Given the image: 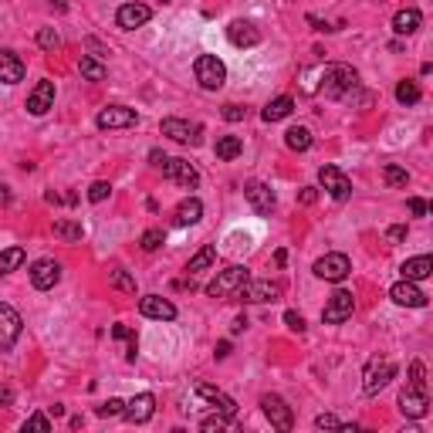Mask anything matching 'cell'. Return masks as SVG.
I'll return each mask as SVG.
<instances>
[{
  "instance_id": "obj_22",
  "label": "cell",
  "mask_w": 433,
  "mask_h": 433,
  "mask_svg": "<svg viewBox=\"0 0 433 433\" xmlns=\"http://www.w3.org/2000/svg\"><path fill=\"white\" fill-rule=\"evenodd\" d=\"M389 298H393L396 305H403V308H423V305H427V295L416 288V281H406V278L389 288Z\"/></svg>"
},
{
  "instance_id": "obj_1",
  "label": "cell",
  "mask_w": 433,
  "mask_h": 433,
  "mask_svg": "<svg viewBox=\"0 0 433 433\" xmlns=\"http://www.w3.org/2000/svg\"><path fill=\"white\" fill-rule=\"evenodd\" d=\"M356 85H359V75L349 65H328L325 75H321V92L328 98H349Z\"/></svg>"
},
{
  "instance_id": "obj_40",
  "label": "cell",
  "mask_w": 433,
  "mask_h": 433,
  "mask_svg": "<svg viewBox=\"0 0 433 433\" xmlns=\"http://www.w3.org/2000/svg\"><path fill=\"white\" fill-rule=\"evenodd\" d=\"M38 44L44 48V51H58V48H61V38H58L55 27H41V31H38Z\"/></svg>"
},
{
  "instance_id": "obj_49",
  "label": "cell",
  "mask_w": 433,
  "mask_h": 433,
  "mask_svg": "<svg viewBox=\"0 0 433 433\" xmlns=\"http://www.w3.org/2000/svg\"><path fill=\"white\" fill-rule=\"evenodd\" d=\"M298 200H302L305 207H312V204L319 200V189H315V187H302V193H298Z\"/></svg>"
},
{
  "instance_id": "obj_41",
  "label": "cell",
  "mask_w": 433,
  "mask_h": 433,
  "mask_svg": "<svg viewBox=\"0 0 433 433\" xmlns=\"http://www.w3.org/2000/svg\"><path fill=\"white\" fill-rule=\"evenodd\" d=\"M112 196V183H105V180H95L92 187H88V200L92 204H102V200H109Z\"/></svg>"
},
{
  "instance_id": "obj_51",
  "label": "cell",
  "mask_w": 433,
  "mask_h": 433,
  "mask_svg": "<svg viewBox=\"0 0 433 433\" xmlns=\"http://www.w3.org/2000/svg\"><path fill=\"white\" fill-rule=\"evenodd\" d=\"M386 237H389V241H393V244H399V241H406V227H403V224L389 227V230H386Z\"/></svg>"
},
{
  "instance_id": "obj_39",
  "label": "cell",
  "mask_w": 433,
  "mask_h": 433,
  "mask_svg": "<svg viewBox=\"0 0 433 433\" xmlns=\"http://www.w3.org/2000/svg\"><path fill=\"white\" fill-rule=\"evenodd\" d=\"M163 241H166V237H163V230H159V227H149V230H146V234H142V241H139V244H142V251H159V247H163Z\"/></svg>"
},
{
  "instance_id": "obj_20",
  "label": "cell",
  "mask_w": 433,
  "mask_h": 433,
  "mask_svg": "<svg viewBox=\"0 0 433 433\" xmlns=\"http://www.w3.org/2000/svg\"><path fill=\"white\" fill-rule=\"evenodd\" d=\"M139 312L146 315V319H156V321H173L176 319V305L170 298H159V295H146V298H139Z\"/></svg>"
},
{
  "instance_id": "obj_10",
  "label": "cell",
  "mask_w": 433,
  "mask_h": 433,
  "mask_svg": "<svg viewBox=\"0 0 433 433\" xmlns=\"http://www.w3.org/2000/svg\"><path fill=\"white\" fill-rule=\"evenodd\" d=\"M237 295L251 305H264V302H278L284 295V288H281V281H251V278H247Z\"/></svg>"
},
{
  "instance_id": "obj_3",
  "label": "cell",
  "mask_w": 433,
  "mask_h": 433,
  "mask_svg": "<svg viewBox=\"0 0 433 433\" xmlns=\"http://www.w3.org/2000/svg\"><path fill=\"white\" fill-rule=\"evenodd\" d=\"M193 75L200 81V88H207V92H217V88H224L227 81V68L224 61L217 55H200L193 61Z\"/></svg>"
},
{
  "instance_id": "obj_24",
  "label": "cell",
  "mask_w": 433,
  "mask_h": 433,
  "mask_svg": "<svg viewBox=\"0 0 433 433\" xmlns=\"http://www.w3.org/2000/svg\"><path fill=\"white\" fill-rule=\"evenodd\" d=\"M24 78V61L11 48H0V81L4 85H18Z\"/></svg>"
},
{
  "instance_id": "obj_6",
  "label": "cell",
  "mask_w": 433,
  "mask_h": 433,
  "mask_svg": "<svg viewBox=\"0 0 433 433\" xmlns=\"http://www.w3.org/2000/svg\"><path fill=\"white\" fill-rule=\"evenodd\" d=\"M399 410L410 420H423L427 410H430V396H427V386H416V382H406L403 393H399Z\"/></svg>"
},
{
  "instance_id": "obj_14",
  "label": "cell",
  "mask_w": 433,
  "mask_h": 433,
  "mask_svg": "<svg viewBox=\"0 0 433 433\" xmlns=\"http://www.w3.org/2000/svg\"><path fill=\"white\" fill-rule=\"evenodd\" d=\"M159 170H163V176H166V180L180 183L183 189H193L196 183H200V173H196V166H193V163H187V159H170V156H166V163H163Z\"/></svg>"
},
{
  "instance_id": "obj_56",
  "label": "cell",
  "mask_w": 433,
  "mask_h": 433,
  "mask_svg": "<svg viewBox=\"0 0 433 433\" xmlns=\"http://www.w3.org/2000/svg\"><path fill=\"white\" fill-rule=\"evenodd\" d=\"M48 4H51V7H55L58 14H65V11H68V0H48Z\"/></svg>"
},
{
  "instance_id": "obj_18",
  "label": "cell",
  "mask_w": 433,
  "mask_h": 433,
  "mask_svg": "<svg viewBox=\"0 0 433 433\" xmlns=\"http://www.w3.org/2000/svg\"><path fill=\"white\" fill-rule=\"evenodd\" d=\"M149 18H152V11L146 4H122L119 14H115V24H119L122 31H135V27L149 24Z\"/></svg>"
},
{
  "instance_id": "obj_26",
  "label": "cell",
  "mask_w": 433,
  "mask_h": 433,
  "mask_svg": "<svg viewBox=\"0 0 433 433\" xmlns=\"http://www.w3.org/2000/svg\"><path fill=\"white\" fill-rule=\"evenodd\" d=\"M200 217H204V204L196 200V196H187L180 207L173 210V220H176V227H193L200 224Z\"/></svg>"
},
{
  "instance_id": "obj_16",
  "label": "cell",
  "mask_w": 433,
  "mask_h": 433,
  "mask_svg": "<svg viewBox=\"0 0 433 433\" xmlns=\"http://www.w3.org/2000/svg\"><path fill=\"white\" fill-rule=\"evenodd\" d=\"M58 281H61V264H58L55 258L34 261V267H31V284H34L38 291H48V288H55Z\"/></svg>"
},
{
  "instance_id": "obj_28",
  "label": "cell",
  "mask_w": 433,
  "mask_h": 433,
  "mask_svg": "<svg viewBox=\"0 0 433 433\" xmlns=\"http://www.w3.org/2000/svg\"><path fill=\"white\" fill-rule=\"evenodd\" d=\"M291 109H295V98H291V95H281V98H274V102H267V105H264L261 119H264V122H281V119H288V115H291Z\"/></svg>"
},
{
  "instance_id": "obj_54",
  "label": "cell",
  "mask_w": 433,
  "mask_h": 433,
  "mask_svg": "<svg viewBox=\"0 0 433 433\" xmlns=\"http://www.w3.org/2000/svg\"><path fill=\"white\" fill-rule=\"evenodd\" d=\"M7 204H11V187L0 183V207H7Z\"/></svg>"
},
{
  "instance_id": "obj_46",
  "label": "cell",
  "mask_w": 433,
  "mask_h": 433,
  "mask_svg": "<svg viewBox=\"0 0 433 433\" xmlns=\"http://www.w3.org/2000/svg\"><path fill=\"white\" fill-rule=\"evenodd\" d=\"M284 325H288L291 332H298V335L305 332V319L298 315V312H284Z\"/></svg>"
},
{
  "instance_id": "obj_23",
  "label": "cell",
  "mask_w": 433,
  "mask_h": 433,
  "mask_svg": "<svg viewBox=\"0 0 433 433\" xmlns=\"http://www.w3.org/2000/svg\"><path fill=\"white\" fill-rule=\"evenodd\" d=\"M227 38H230L234 48H254V44H261V31L251 20H234L227 27Z\"/></svg>"
},
{
  "instance_id": "obj_31",
  "label": "cell",
  "mask_w": 433,
  "mask_h": 433,
  "mask_svg": "<svg viewBox=\"0 0 433 433\" xmlns=\"http://www.w3.org/2000/svg\"><path fill=\"white\" fill-rule=\"evenodd\" d=\"M241 152H244V142H241V135H220V139H217V159L230 163V159H237Z\"/></svg>"
},
{
  "instance_id": "obj_50",
  "label": "cell",
  "mask_w": 433,
  "mask_h": 433,
  "mask_svg": "<svg viewBox=\"0 0 433 433\" xmlns=\"http://www.w3.org/2000/svg\"><path fill=\"white\" fill-rule=\"evenodd\" d=\"M224 119L227 122H241V119H244V109H241V105H224Z\"/></svg>"
},
{
  "instance_id": "obj_48",
  "label": "cell",
  "mask_w": 433,
  "mask_h": 433,
  "mask_svg": "<svg viewBox=\"0 0 433 433\" xmlns=\"http://www.w3.org/2000/svg\"><path fill=\"white\" fill-rule=\"evenodd\" d=\"M410 382H416V386H427V379H423V362L416 359V362H410Z\"/></svg>"
},
{
  "instance_id": "obj_35",
  "label": "cell",
  "mask_w": 433,
  "mask_h": 433,
  "mask_svg": "<svg viewBox=\"0 0 433 433\" xmlns=\"http://www.w3.org/2000/svg\"><path fill=\"white\" fill-rule=\"evenodd\" d=\"M420 85H416V81H410V78H406V81H399V85H396V102H399V105H416V102H420Z\"/></svg>"
},
{
  "instance_id": "obj_8",
  "label": "cell",
  "mask_w": 433,
  "mask_h": 433,
  "mask_svg": "<svg viewBox=\"0 0 433 433\" xmlns=\"http://www.w3.org/2000/svg\"><path fill=\"white\" fill-rule=\"evenodd\" d=\"M352 312H356V298H352V291L339 288V291L328 298V305H325L321 321H325V325H342L345 319H352Z\"/></svg>"
},
{
  "instance_id": "obj_52",
  "label": "cell",
  "mask_w": 433,
  "mask_h": 433,
  "mask_svg": "<svg viewBox=\"0 0 433 433\" xmlns=\"http://www.w3.org/2000/svg\"><path fill=\"white\" fill-rule=\"evenodd\" d=\"M14 403V389L11 386H0V406H11Z\"/></svg>"
},
{
  "instance_id": "obj_36",
  "label": "cell",
  "mask_w": 433,
  "mask_h": 433,
  "mask_svg": "<svg viewBox=\"0 0 433 433\" xmlns=\"http://www.w3.org/2000/svg\"><path fill=\"white\" fill-rule=\"evenodd\" d=\"M109 284H112V288H119V291H126V295H135V278H132L126 267H115V271H109Z\"/></svg>"
},
{
  "instance_id": "obj_27",
  "label": "cell",
  "mask_w": 433,
  "mask_h": 433,
  "mask_svg": "<svg viewBox=\"0 0 433 433\" xmlns=\"http://www.w3.org/2000/svg\"><path fill=\"white\" fill-rule=\"evenodd\" d=\"M420 24H423V14L416 11V7H406V11H399L393 18V31L396 34H413V31H420Z\"/></svg>"
},
{
  "instance_id": "obj_12",
  "label": "cell",
  "mask_w": 433,
  "mask_h": 433,
  "mask_svg": "<svg viewBox=\"0 0 433 433\" xmlns=\"http://www.w3.org/2000/svg\"><path fill=\"white\" fill-rule=\"evenodd\" d=\"M20 332H24V321H20L18 308H11V305L0 302V349L7 352V349H14L20 339Z\"/></svg>"
},
{
  "instance_id": "obj_9",
  "label": "cell",
  "mask_w": 433,
  "mask_h": 433,
  "mask_svg": "<svg viewBox=\"0 0 433 433\" xmlns=\"http://www.w3.org/2000/svg\"><path fill=\"white\" fill-rule=\"evenodd\" d=\"M261 410H264V416L271 420V427L274 430H281V433H288L291 427H295V413H291V406L284 403L281 396H274V393H267L261 399Z\"/></svg>"
},
{
  "instance_id": "obj_33",
  "label": "cell",
  "mask_w": 433,
  "mask_h": 433,
  "mask_svg": "<svg viewBox=\"0 0 433 433\" xmlns=\"http://www.w3.org/2000/svg\"><path fill=\"white\" fill-rule=\"evenodd\" d=\"M24 247H7V251H0V274H11V271H18L20 264H24Z\"/></svg>"
},
{
  "instance_id": "obj_32",
  "label": "cell",
  "mask_w": 433,
  "mask_h": 433,
  "mask_svg": "<svg viewBox=\"0 0 433 433\" xmlns=\"http://www.w3.org/2000/svg\"><path fill=\"white\" fill-rule=\"evenodd\" d=\"M78 72H81V78H88V81H105V75H109V68L92 55H85L78 61Z\"/></svg>"
},
{
  "instance_id": "obj_53",
  "label": "cell",
  "mask_w": 433,
  "mask_h": 433,
  "mask_svg": "<svg viewBox=\"0 0 433 433\" xmlns=\"http://www.w3.org/2000/svg\"><path fill=\"white\" fill-rule=\"evenodd\" d=\"M244 328H247V319H244V315H241V319H234V325H230V332H234V335H241Z\"/></svg>"
},
{
  "instance_id": "obj_19",
  "label": "cell",
  "mask_w": 433,
  "mask_h": 433,
  "mask_svg": "<svg viewBox=\"0 0 433 433\" xmlns=\"http://www.w3.org/2000/svg\"><path fill=\"white\" fill-rule=\"evenodd\" d=\"M55 109V81H38L31 95H27V112L31 115H44Z\"/></svg>"
},
{
  "instance_id": "obj_58",
  "label": "cell",
  "mask_w": 433,
  "mask_h": 433,
  "mask_svg": "<svg viewBox=\"0 0 433 433\" xmlns=\"http://www.w3.org/2000/svg\"><path fill=\"white\" fill-rule=\"evenodd\" d=\"M163 4H170V0H163Z\"/></svg>"
},
{
  "instance_id": "obj_4",
  "label": "cell",
  "mask_w": 433,
  "mask_h": 433,
  "mask_svg": "<svg viewBox=\"0 0 433 433\" xmlns=\"http://www.w3.org/2000/svg\"><path fill=\"white\" fill-rule=\"evenodd\" d=\"M393 376H396V362H389V359H373V362L366 366V376H362V393L379 396L389 386Z\"/></svg>"
},
{
  "instance_id": "obj_43",
  "label": "cell",
  "mask_w": 433,
  "mask_h": 433,
  "mask_svg": "<svg viewBox=\"0 0 433 433\" xmlns=\"http://www.w3.org/2000/svg\"><path fill=\"white\" fill-rule=\"evenodd\" d=\"M230 427V416H224V413H213V416H207L204 423H200V430L204 433H213V430H227Z\"/></svg>"
},
{
  "instance_id": "obj_5",
  "label": "cell",
  "mask_w": 433,
  "mask_h": 433,
  "mask_svg": "<svg viewBox=\"0 0 433 433\" xmlns=\"http://www.w3.org/2000/svg\"><path fill=\"white\" fill-rule=\"evenodd\" d=\"M159 132L163 135H170L173 142H183V146H200V135H204V126H196V122H187V119H163L159 122Z\"/></svg>"
},
{
  "instance_id": "obj_11",
  "label": "cell",
  "mask_w": 433,
  "mask_h": 433,
  "mask_svg": "<svg viewBox=\"0 0 433 433\" xmlns=\"http://www.w3.org/2000/svg\"><path fill=\"white\" fill-rule=\"evenodd\" d=\"M319 183L325 187V193L332 196V200H349L352 196V183H349V176L339 170V166H321L319 170Z\"/></svg>"
},
{
  "instance_id": "obj_17",
  "label": "cell",
  "mask_w": 433,
  "mask_h": 433,
  "mask_svg": "<svg viewBox=\"0 0 433 433\" xmlns=\"http://www.w3.org/2000/svg\"><path fill=\"white\" fill-rule=\"evenodd\" d=\"M193 389H196V396H200V399H207V403L213 406V410H217V413L230 416V420L237 416V403H234V399H230L227 393H220L217 386H210V382H196Z\"/></svg>"
},
{
  "instance_id": "obj_21",
  "label": "cell",
  "mask_w": 433,
  "mask_h": 433,
  "mask_svg": "<svg viewBox=\"0 0 433 433\" xmlns=\"http://www.w3.org/2000/svg\"><path fill=\"white\" fill-rule=\"evenodd\" d=\"M152 413H156V396L152 393H139V396H132L129 403H126V420L129 423H149Z\"/></svg>"
},
{
  "instance_id": "obj_7",
  "label": "cell",
  "mask_w": 433,
  "mask_h": 433,
  "mask_svg": "<svg viewBox=\"0 0 433 433\" xmlns=\"http://www.w3.org/2000/svg\"><path fill=\"white\" fill-rule=\"evenodd\" d=\"M315 274H319L321 281H345L349 278V271H352V264H349V258L345 254H339V251H332V254H325V258H319L315 261V267H312Z\"/></svg>"
},
{
  "instance_id": "obj_44",
  "label": "cell",
  "mask_w": 433,
  "mask_h": 433,
  "mask_svg": "<svg viewBox=\"0 0 433 433\" xmlns=\"http://www.w3.org/2000/svg\"><path fill=\"white\" fill-rule=\"evenodd\" d=\"M24 430H51V420H48L44 413H34V416H27Z\"/></svg>"
},
{
  "instance_id": "obj_30",
  "label": "cell",
  "mask_w": 433,
  "mask_h": 433,
  "mask_svg": "<svg viewBox=\"0 0 433 433\" xmlns=\"http://www.w3.org/2000/svg\"><path fill=\"white\" fill-rule=\"evenodd\" d=\"M284 146L295 152H308L312 149V132L305 129V126H291V129L284 132Z\"/></svg>"
},
{
  "instance_id": "obj_37",
  "label": "cell",
  "mask_w": 433,
  "mask_h": 433,
  "mask_svg": "<svg viewBox=\"0 0 433 433\" xmlns=\"http://www.w3.org/2000/svg\"><path fill=\"white\" fill-rule=\"evenodd\" d=\"M382 176H386L389 187H406V183H410V173L403 170V166H396V163H386V166H382Z\"/></svg>"
},
{
  "instance_id": "obj_15",
  "label": "cell",
  "mask_w": 433,
  "mask_h": 433,
  "mask_svg": "<svg viewBox=\"0 0 433 433\" xmlns=\"http://www.w3.org/2000/svg\"><path fill=\"white\" fill-rule=\"evenodd\" d=\"M244 196H247V204L254 207V213H271L274 210V204H278V196H274V189L267 187V183H261V180H251L244 187Z\"/></svg>"
},
{
  "instance_id": "obj_47",
  "label": "cell",
  "mask_w": 433,
  "mask_h": 433,
  "mask_svg": "<svg viewBox=\"0 0 433 433\" xmlns=\"http://www.w3.org/2000/svg\"><path fill=\"white\" fill-rule=\"evenodd\" d=\"M406 207H410V213H413V217H427V200H420V196H410V200H406Z\"/></svg>"
},
{
  "instance_id": "obj_2",
  "label": "cell",
  "mask_w": 433,
  "mask_h": 433,
  "mask_svg": "<svg viewBox=\"0 0 433 433\" xmlns=\"http://www.w3.org/2000/svg\"><path fill=\"white\" fill-rule=\"evenodd\" d=\"M247 278H251V274H247L244 264H230L224 271H217V278L207 284V295L210 298H230V295L241 291V284H244Z\"/></svg>"
},
{
  "instance_id": "obj_55",
  "label": "cell",
  "mask_w": 433,
  "mask_h": 433,
  "mask_svg": "<svg viewBox=\"0 0 433 433\" xmlns=\"http://www.w3.org/2000/svg\"><path fill=\"white\" fill-rule=\"evenodd\" d=\"M230 356V342H220V345H217V359H227Z\"/></svg>"
},
{
  "instance_id": "obj_38",
  "label": "cell",
  "mask_w": 433,
  "mask_h": 433,
  "mask_svg": "<svg viewBox=\"0 0 433 433\" xmlns=\"http://www.w3.org/2000/svg\"><path fill=\"white\" fill-rule=\"evenodd\" d=\"M112 339L126 342V345H129V349H126V359H129V362H135V335H132L129 325H115V328H112Z\"/></svg>"
},
{
  "instance_id": "obj_13",
  "label": "cell",
  "mask_w": 433,
  "mask_h": 433,
  "mask_svg": "<svg viewBox=\"0 0 433 433\" xmlns=\"http://www.w3.org/2000/svg\"><path fill=\"white\" fill-rule=\"evenodd\" d=\"M135 122H139V115L129 105H109V109H102V112L95 115V126L98 129H129Z\"/></svg>"
},
{
  "instance_id": "obj_57",
  "label": "cell",
  "mask_w": 433,
  "mask_h": 433,
  "mask_svg": "<svg viewBox=\"0 0 433 433\" xmlns=\"http://www.w3.org/2000/svg\"><path fill=\"white\" fill-rule=\"evenodd\" d=\"M149 159H152V163H156V166H163V163H166V156H163V152H159V149H152V152H149Z\"/></svg>"
},
{
  "instance_id": "obj_34",
  "label": "cell",
  "mask_w": 433,
  "mask_h": 433,
  "mask_svg": "<svg viewBox=\"0 0 433 433\" xmlns=\"http://www.w3.org/2000/svg\"><path fill=\"white\" fill-rule=\"evenodd\" d=\"M55 237H61V241H81L85 237V227L78 224V220H55Z\"/></svg>"
},
{
  "instance_id": "obj_45",
  "label": "cell",
  "mask_w": 433,
  "mask_h": 433,
  "mask_svg": "<svg viewBox=\"0 0 433 433\" xmlns=\"http://www.w3.org/2000/svg\"><path fill=\"white\" fill-rule=\"evenodd\" d=\"M315 427H319V430H339L342 423H339V416L321 413V416H315Z\"/></svg>"
},
{
  "instance_id": "obj_25",
  "label": "cell",
  "mask_w": 433,
  "mask_h": 433,
  "mask_svg": "<svg viewBox=\"0 0 433 433\" xmlns=\"http://www.w3.org/2000/svg\"><path fill=\"white\" fill-rule=\"evenodd\" d=\"M403 278L406 281H427L433 274V258L430 254H420V258H410V261H403Z\"/></svg>"
},
{
  "instance_id": "obj_29",
  "label": "cell",
  "mask_w": 433,
  "mask_h": 433,
  "mask_svg": "<svg viewBox=\"0 0 433 433\" xmlns=\"http://www.w3.org/2000/svg\"><path fill=\"white\" fill-rule=\"evenodd\" d=\"M217 261V247L213 244H204L200 247V251H196V254H193V258H189V264H187V274L189 278H193V274H200V271H207L210 264Z\"/></svg>"
},
{
  "instance_id": "obj_42",
  "label": "cell",
  "mask_w": 433,
  "mask_h": 433,
  "mask_svg": "<svg viewBox=\"0 0 433 433\" xmlns=\"http://www.w3.org/2000/svg\"><path fill=\"white\" fill-rule=\"evenodd\" d=\"M126 413V403H122V399H105V403H102V406H98V416H102V420H109V416H122Z\"/></svg>"
}]
</instances>
